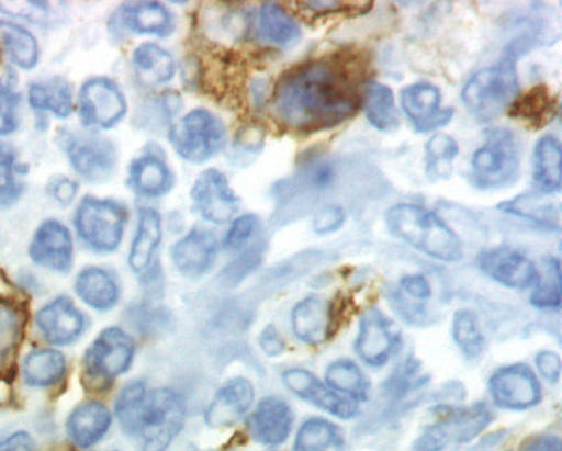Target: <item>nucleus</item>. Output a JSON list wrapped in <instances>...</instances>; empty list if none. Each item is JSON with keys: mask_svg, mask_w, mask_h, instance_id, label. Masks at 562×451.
Masks as SVG:
<instances>
[{"mask_svg": "<svg viewBox=\"0 0 562 451\" xmlns=\"http://www.w3.org/2000/svg\"><path fill=\"white\" fill-rule=\"evenodd\" d=\"M272 105L285 127L314 134L350 121L362 106V93L341 63L311 59L282 75L272 93Z\"/></svg>", "mask_w": 562, "mask_h": 451, "instance_id": "f257e3e1", "label": "nucleus"}, {"mask_svg": "<svg viewBox=\"0 0 562 451\" xmlns=\"http://www.w3.org/2000/svg\"><path fill=\"white\" fill-rule=\"evenodd\" d=\"M385 224L402 243L436 261L454 264L463 259L460 235L426 206L397 203L385 213Z\"/></svg>", "mask_w": 562, "mask_h": 451, "instance_id": "f03ea898", "label": "nucleus"}, {"mask_svg": "<svg viewBox=\"0 0 562 451\" xmlns=\"http://www.w3.org/2000/svg\"><path fill=\"white\" fill-rule=\"evenodd\" d=\"M461 99L479 121L490 122L501 117L519 99L517 59L507 56L493 67L473 75L464 84Z\"/></svg>", "mask_w": 562, "mask_h": 451, "instance_id": "7ed1b4c3", "label": "nucleus"}, {"mask_svg": "<svg viewBox=\"0 0 562 451\" xmlns=\"http://www.w3.org/2000/svg\"><path fill=\"white\" fill-rule=\"evenodd\" d=\"M471 174L482 190H497L517 180L520 143L510 128L488 131L482 146L471 155Z\"/></svg>", "mask_w": 562, "mask_h": 451, "instance_id": "20e7f679", "label": "nucleus"}, {"mask_svg": "<svg viewBox=\"0 0 562 451\" xmlns=\"http://www.w3.org/2000/svg\"><path fill=\"white\" fill-rule=\"evenodd\" d=\"M169 140L179 158L201 165L222 153L227 144V128L218 115L194 109L171 125Z\"/></svg>", "mask_w": 562, "mask_h": 451, "instance_id": "39448f33", "label": "nucleus"}, {"mask_svg": "<svg viewBox=\"0 0 562 451\" xmlns=\"http://www.w3.org/2000/svg\"><path fill=\"white\" fill-rule=\"evenodd\" d=\"M127 218V206L124 203L85 196L75 215V227L88 249L109 253L121 247Z\"/></svg>", "mask_w": 562, "mask_h": 451, "instance_id": "423d86ee", "label": "nucleus"}, {"mask_svg": "<svg viewBox=\"0 0 562 451\" xmlns=\"http://www.w3.org/2000/svg\"><path fill=\"white\" fill-rule=\"evenodd\" d=\"M187 421V404L168 387L147 391L140 416L139 437L143 451H166L181 433Z\"/></svg>", "mask_w": 562, "mask_h": 451, "instance_id": "0eeeda50", "label": "nucleus"}, {"mask_svg": "<svg viewBox=\"0 0 562 451\" xmlns=\"http://www.w3.org/2000/svg\"><path fill=\"white\" fill-rule=\"evenodd\" d=\"M493 421L488 404L476 403L468 407H448L438 421L424 428L414 441L413 451H442L453 443H468L483 433Z\"/></svg>", "mask_w": 562, "mask_h": 451, "instance_id": "6e6552de", "label": "nucleus"}, {"mask_svg": "<svg viewBox=\"0 0 562 451\" xmlns=\"http://www.w3.org/2000/svg\"><path fill=\"white\" fill-rule=\"evenodd\" d=\"M136 359V341L119 327L105 328L83 357L85 377L95 385H109L124 375Z\"/></svg>", "mask_w": 562, "mask_h": 451, "instance_id": "1a4fd4ad", "label": "nucleus"}, {"mask_svg": "<svg viewBox=\"0 0 562 451\" xmlns=\"http://www.w3.org/2000/svg\"><path fill=\"white\" fill-rule=\"evenodd\" d=\"M59 144L71 168L90 183L110 180L117 169V147L106 137L68 131L61 134Z\"/></svg>", "mask_w": 562, "mask_h": 451, "instance_id": "9d476101", "label": "nucleus"}, {"mask_svg": "<svg viewBox=\"0 0 562 451\" xmlns=\"http://www.w3.org/2000/svg\"><path fill=\"white\" fill-rule=\"evenodd\" d=\"M401 330L382 309L370 306L360 316L355 352L369 368L387 365L401 347Z\"/></svg>", "mask_w": 562, "mask_h": 451, "instance_id": "9b49d317", "label": "nucleus"}, {"mask_svg": "<svg viewBox=\"0 0 562 451\" xmlns=\"http://www.w3.org/2000/svg\"><path fill=\"white\" fill-rule=\"evenodd\" d=\"M495 406L508 411H527L542 401V385L526 363H512L493 372L488 381Z\"/></svg>", "mask_w": 562, "mask_h": 451, "instance_id": "f8f14e48", "label": "nucleus"}, {"mask_svg": "<svg viewBox=\"0 0 562 451\" xmlns=\"http://www.w3.org/2000/svg\"><path fill=\"white\" fill-rule=\"evenodd\" d=\"M80 119L90 128L115 127L127 114V100L114 80L105 77L85 81L78 99Z\"/></svg>", "mask_w": 562, "mask_h": 451, "instance_id": "ddd939ff", "label": "nucleus"}, {"mask_svg": "<svg viewBox=\"0 0 562 451\" xmlns=\"http://www.w3.org/2000/svg\"><path fill=\"white\" fill-rule=\"evenodd\" d=\"M190 196L194 212L212 224H227L234 221L240 210V199L220 169L203 171L194 181Z\"/></svg>", "mask_w": 562, "mask_h": 451, "instance_id": "4468645a", "label": "nucleus"}, {"mask_svg": "<svg viewBox=\"0 0 562 451\" xmlns=\"http://www.w3.org/2000/svg\"><path fill=\"white\" fill-rule=\"evenodd\" d=\"M479 266L483 274L510 290H533L542 278L529 257L507 246L483 250Z\"/></svg>", "mask_w": 562, "mask_h": 451, "instance_id": "2eb2a0df", "label": "nucleus"}, {"mask_svg": "<svg viewBox=\"0 0 562 451\" xmlns=\"http://www.w3.org/2000/svg\"><path fill=\"white\" fill-rule=\"evenodd\" d=\"M441 90L429 81H416L401 93V105L416 133H435L453 119V109H442Z\"/></svg>", "mask_w": 562, "mask_h": 451, "instance_id": "dca6fc26", "label": "nucleus"}, {"mask_svg": "<svg viewBox=\"0 0 562 451\" xmlns=\"http://www.w3.org/2000/svg\"><path fill=\"white\" fill-rule=\"evenodd\" d=\"M36 328L52 346H71L87 331L88 319L68 296L49 301L36 313Z\"/></svg>", "mask_w": 562, "mask_h": 451, "instance_id": "f3484780", "label": "nucleus"}, {"mask_svg": "<svg viewBox=\"0 0 562 451\" xmlns=\"http://www.w3.org/2000/svg\"><path fill=\"white\" fill-rule=\"evenodd\" d=\"M282 382L292 394H296L301 399L319 407L335 418L353 419L360 413L355 401L336 393L306 369H288L282 372Z\"/></svg>", "mask_w": 562, "mask_h": 451, "instance_id": "a211bd4d", "label": "nucleus"}, {"mask_svg": "<svg viewBox=\"0 0 562 451\" xmlns=\"http://www.w3.org/2000/svg\"><path fill=\"white\" fill-rule=\"evenodd\" d=\"M31 261L53 272H68L74 266V239L70 230L59 221H46L40 225L30 249Z\"/></svg>", "mask_w": 562, "mask_h": 451, "instance_id": "6ab92c4d", "label": "nucleus"}, {"mask_svg": "<svg viewBox=\"0 0 562 451\" xmlns=\"http://www.w3.org/2000/svg\"><path fill=\"white\" fill-rule=\"evenodd\" d=\"M256 399L252 382L245 377H234L216 391L212 403L206 407L205 422L213 429L231 428L249 415Z\"/></svg>", "mask_w": 562, "mask_h": 451, "instance_id": "aec40b11", "label": "nucleus"}, {"mask_svg": "<svg viewBox=\"0 0 562 451\" xmlns=\"http://www.w3.org/2000/svg\"><path fill=\"white\" fill-rule=\"evenodd\" d=\"M294 425V411L288 401L267 396L247 419V431L257 443L278 447L288 440Z\"/></svg>", "mask_w": 562, "mask_h": 451, "instance_id": "412c9836", "label": "nucleus"}, {"mask_svg": "<svg viewBox=\"0 0 562 451\" xmlns=\"http://www.w3.org/2000/svg\"><path fill=\"white\" fill-rule=\"evenodd\" d=\"M218 257L215 235L205 228H193L172 246L171 261L181 274L190 279L203 278L212 271Z\"/></svg>", "mask_w": 562, "mask_h": 451, "instance_id": "4be33fe9", "label": "nucleus"}, {"mask_svg": "<svg viewBox=\"0 0 562 451\" xmlns=\"http://www.w3.org/2000/svg\"><path fill=\"white\" fill-rule=\"evenodd\" d=\"M114 416L100 401H85L75 407L66 421V433L80 450L97 447L109 433Z\"/></svg>", "mask_w": 562, "mask_h": 451, "instance_id": "5701e85b", "label": "nucleus"}, {"mask_svg": "<svg viewBox=\"0 0 562 451\" xmlns=\"http://www.w3.org/2000/svg\"><path fill=\"white\" fill-rule=\"evenodd\" d=\"M292 331L306 346H322L333 327V306L322 296L301 300L291 315Z\"/></svg>", "mask_w": 562, "mask_h": 451, "instance_id": "b1692460", "label": "nucleus"}, {"mask_svg": "<svg viewBox=\"0 0 562 451\" xmlns=\"http://www.w3.org/2000/svg\"><path fill=\"white\" fill-rule=\"evenodd\" d=\"M128 184L137 195L159 199L168 195L175 187V174L166 159L150 150L132 161L128 168Z\"/></svg>", "mask_w": 562, "mask_h": 451, "instance_id": "393cba45", "label": "nucleus"}, {"mask_svg": "<svg viewBox=\"0 0 562 451\" xmlns=\"http://www.w3.org/2000/svg\"><path fill=\"white\" fill-rule=\"evenodd\" d=\"M75 291L85 305L97 312H109L121 297V286L112 272L90 266L78 272Z\"/></svg>", "mask_w": 562, "mask_h": 451, "instance_id": "a878e982", "label": "nucleus"}, {"mask_svg": "<svg viewBox=\"0 0 562 451\" xmlns=\"http://www.w3.org/2000/svg\"><path fill=\"white\" fill-rule=\"evenodd\" d=\"M532 181L537 193L551 196L561 190L562 150L558 137L542 136L533 147Z\"/></svg>", "mask_w": 562, "mask_h": 451, "instance_id": "bb28decb", "label": "nucleus"}, {"mask_svg": "<svg viewBox=\"0 0 562 451\" xmlns=\"http://www.w3.org/2000/svg\"><path fill=\"white\" fill-rule=\"evenodd\" d=\"M162 240V218L154 208L139 212L136 235L128 252V266L134 272H144L153 264Z\"/></svg>", "mask_w": 562, "mask_h": 451, "instance_id": "cd10ccee", "label": "nucleus"}, {"mask_svg": "<svg viewBox=\"0 0 562 451\" xmlns=\"http://www.w3.org/2000/svg\"><path fill=\"white\" fill-rule=\"evenodd\" d=\"M362 109L369 124L379 133H395L401 125L394 92L387 84L369 81L362 92Z\"/></svg>", "mask_w": 562, "mask_h": 451, "instance_id": "c85d7f7f", "label": "nucleus"}, {"mask_svg": "<svg viewBox=\"0 0 562 451\" xmlns=\"http://www.w3.org/2000/svg\"><path fill=\"white\" fill-rule=\"evenodd\" d=\"M68 371L66 357L59 350L36 349L22 362V377L31 387L48 390L59 384Z\"/></svg>", "mask_w": 562, "mask_h": 451, "instance_id": "c756f323", "label": "nucleus"}, {"mask_svg": "<svg viewBox=\"0 0 562 451\" xmlns=\"http://www.w3.org/2000/svg\"><path fill=\"white\" fill-rule=\"evenodd\" d=\"M125 30L150 36H168L175 30L171 11L159 2H137L122 9Z\"/></svg>", "mask_w": 562, "mask_h": 451, "instance_id": "7c9ffc66", "label": "nucleus"}, {"mask_svg": "<svg viewBox=\"0 0 562 451\" xmlns=\"http://www.w3.org/2000/svg\"><path fill=\"white\" fill-rule=\"evenodd\" d=\"M325 379L326 385H329L333 391L357 404L366 403L372 394V384H370L369 377L353 360L340 359L329 363Z\"/></svg>", "mask_w": 562, "mask_h": 451, "instance_id": "2f4dec72", "label": "nucleus"}, {"mask_svg": "<svg viewBox=\"0 0 562 451\" xmlns=\"http://www.w3.org/2000/svg\"><path fill=\"white\" fill-rule=\"evenodd\" d=\"M132 65L137 77L147 84H165L176 75V63L168 49L156 43L137 46L132 55Z\"/></svg>", "mask_w": 562, "mask_h": 451, "instance_id": "473e14b6", "label": "nucleus"}, {"mask_svg": "<svg viewBox=\"0 0 562 451\" xmlns=\"http://www.w3.org/2000/svg\"><path fill=\"white\" fill-rule=\"evenodd\" d=\"M30 103L36 112H49L59 119H66L74 112V90L61 78L36 81L30 87Z\"/></svg>", "mask_w": 562, "mask_h": 451, "instance_id": "72a5a7b5", "label": "nucleus"}, {"mask_svg": "<svg viewBox=\"0 0 562 451\" xmlns=\"http://www.w3.org/2000/svg\"><path fill=\"white\" fill-rule=\"evenodd\" d=\"M0 49L22 70H33L40 61L36 37L18 24L0 21Z\"/></svg>", "mask_w": 562, "mask_h": 451, "instance_id": "f704fd0d", "label": "nucleus"}, {"mask_svg": "<svg viewBox=\"0 0 562 451\" xmlns=\"http://www.w3.org/2000/svg\"><path fill=\"white\" fill-rule=\"evenodd\" d=\"M344 448V429L323 418L303 422L294 441V451H341Z\"/></svg>", "mask_w": 562, "mask_h": 451, "instance_id": "c9c22d12", "label": "nucleus"}, {"mask_svg": "<svg viewBox=\"0 0 562 451\" xmlns=\"http://www.w3.org/2000/svg\"><path fill=\"white\" fill-rule=\"evenodd\" d=\"M259 31L263 40L276 46H291L301 37V27L281 4L260 5Z\"/></svg>", "mask_w": 562, "mask_h": 451, "instance_id": "e433bc0d", "label": "nucleus"}, {"mask_svg": "<svg viewBox=\"0 0 562 451\" xmlns=\"http://www.w3.org/2000/svg\"><path fill=\"white\" fill-rule=\"evenodd\" d=\"M147 387L143 381H132L122 387L115 399V416L125 433L139 435L140 416L146 403Z\"/></svg>", "mask_w": 562, "mask_h": 451, "instance_id": "4c0bfd02", "label": "nucleus"}, {"mask_svg": "<svg viewBox=\"0 0 562 451\" xmlns=\"http://www.w3.org/2000/svg\"><path fill=\"white\" fill-rule=\"evenodd\" d=\"M451 335H453L458 349L468 360L482 357L483 350H485V337H483L482 327H480L475 313L470 309H458L453 316Z\"/></svg>", "mask_w": 562, "mask_h": 451, "instance_id": "58836bf2", "label": "nucleus"}, {"mask_svg": "<svg viewBox=\"0 0 562 451\" xmlns=\"http://www.w3.org/2000/svg\"><path fill=\"white\" fill-rule=\"evenodd\" d=\"M460 155V146L448 134H435L426 143L424 162L431 178H448L453 171L454 159Z\"/></svg>", "mask_w": 562, "mask_h": 451, "instance_id": "ea45409f", "label": "nucleus"}, {"mask_svg": "<svg viewBox=\"0 0 562 451\" xmlns=\"http://www.w3.org/2000/svg\"><path fill=\"white\" fill-rule=\"evenodd\" d=\"M542 199L544 196L539 193H530V195L519 196L512 202H505V205H501V210L533 222V224L542 225V227L558 228V213H555L554 206L546 205Z\"/></svg>", "mask_w": 562, "mask_h": 451, "instance_id": "a19ab883", "label": "nucleus"}, {"mask_svg": "<svg viewBox=\"0 0 562 451\" xmlns=\"http://www.w3.org/2000/svg\"><path fill=\"white\" fill-rule=\"evenodd\" d=\"M22 193V173L18 155L8 144L0 143V208L18 202Z\"/></svg>", "mask_w": 562, "mask_h": 451, "instance_id": "79ce46f5", "label": "nucleus"}, {"mask_svg": "<svg viewBox=\"0 0 562 451\" xmlns=\"http://www.w3.org/2000/svg\"><path fill=\"white\" fill-rule=\"evenodd\" d=\"M21 337V312L11 301L0 300V369L14 356Z\"/></svg>", "mask_w": 562, "mask_h": 451, "instance_id": "37998d69", "label": "nucleus"}, {"mask_svg": "<svg viewBox=\"0 0 562 451\" xmlns=\"http://www.w3.org/2000/svg\"><path fill=\"white\" fill-rule=\"evenodd\" d=\"M530 305L552 312L561 308V264L558 259H548V279L541 278L533 287Z\"/></svg>", "mask_w": 562, "mask_h": 451, "instance_id": "c03bdc74", "label": "nucleus"}, {"mask_svg": "<svg viewBox=\"0 0 562 451\" xmlns=\"http://www.w3.org/2000/svg\"><path fill=\"white\" fill-rule=\"evenodd\" d=\"M257 227H259V218L252 215V213L234 218L227 235H225L223 246L228 250L241 249L245 244L249 243L250 237L256 234Z\"/></svg>", "mask_w": 562, "mask_h": 451, "instance_id": "a18cd8bd", "label": "nucleus"}, {"mask_svg": "<svg viewBox=\"0 0 562 451\" xmlns=\"http://www.w3.org/2000/svg\"><path fill=\"white\" fill-rule=\"evenodd\" d=\"M0 12L11 15V18L40 23L48 15L49 8L44 2H0Z\"/></svg>", "mask_w": 562, "mask_h": 451, "instance_id": "49530a36", "label": "nucleus"}, {"mask_svg": "<svg viewBox=\"0 0 562 451\" xmlns=\"http://www.w3.org/2000/svg\"><path fill=\"white\" fill-rule=\"evenodd\" d=\"M344 208L336 205H328L319 210L314 215L313 230L318 235L333 234V232L340 230L345 224Z\"/></svg>", "mask_w": 562, "mask_h": 451, "instance_id": "de8ad7c7", "label": "nucleus"}, {"mask_svg": "<svg viewBox=\"0 0 562 451\" xmlns=\"http://www.w3.org/2000/svg\"><path fill=\"white\" fill-rule=\"evenodd\" d=\"M19 99L11 92H0V136H9L19 127Z\"/></svg>", "mask_w": 562, "mask_h": 451, "instance_id": "09e8293b", "label": "nucleus"}, {"mask_svg": "<svg viewBox=\"0 0 562 451\" xmlns=\"http://www.w3.org/2000/svg\"><path fill=\"white\" fill-rule=\"evenodd\" d=\"M514 109H519L520 114L527 119H542L546 121V112L551 111L549 109V100L546 97L544 90H533V92L527 93V97L520 99L519 102H515Z\"/></svg>", "mask_w": 562, "mask_h": 451, "instance_id": "8fccbe9b", "label": "nucleus"}, {"mask_svg": "<svg viewBox=\"0 0 562 451\" xmlns=\"http://www.w3.org/2000/svg\"><path fill=\"white\" fill-rule=\"evenodd\" d=\"M401 287L407 296L416 301H427L432 296L431 283L420 274H407L402 278Z\"/></svg>", "mask_w": 562, "mask_h": 451, "instance_id": "3c124183", "label": "nucleus"}, {"mask_svg": "<svg viewBox=\"0 0 562 451\" xmlns=\"http://www.w3.org/2000/svg\"><path fill=\"white\" fill-rule=\"evenodd\" d=\"M536 365L537 369H539V374H541L546 381L552 382V384H555L559 377H561V359H559L558 353L544 350V352L536 357Z\"/></svg>", "mask_w": 562, "mask_h": 451, "instance_id": "603ef678", "label": "nucleus"}, {"mask_svg": "<svg viewBox=\"0 0 562 451\" xmlns=\"http://www.w3.org/2000/svg\"><path fill=\"white\" fill-rule=\"evenodd\" d=\"M259 346L269 357H279L285 352V341L274 325H267L259 337Z\"/></svg>", "mask_w": 562, "mask_h": 451, "instance_id": "864d4df0", "label": "nucleus"}, {"mask_svg": "<svg viewBox=\"0 0 562 451\" xmlns=\"http://www.w3.org/2000/svg\"><path fill=\"white\" fill-rule=\"evenodd\" d=\"M49 193H52L56 202L61 203V205H68L77 196L78 184L70 180V178H56L49 184Z\"/></svg>", "mask_w": 562, "mask_h": 451, "instance_id": "5fc2aeb1", "label": "nucleus"}, {"mask_svg": "<svg viewBox=\"0 0 562 451\" xmlns=\"http://www.w3.org/2000/svg\"><path fill=\"white\" fill-rule=\"evenodd\" d=\"M0 451H37V443L26 431H18L0 441Z\"/></svg>", "mask_w": 562, "mask_h": 451, "instance_id": "6e6d98bb", "label": "nucleus"}, {"mask_svg": "<svg viewBox=\"0 0 562 451\" xmlns=\"http://www.w3.org/2000/svg\"><path fill=\"white\" fill-rule=\"evenodd\" d=\"M520 451H562L561 440L558 437H552V435L530 438L524 443Z\"/></svg>", "mask_w": 562, "mask_h": 451, "instance_id": "4d7b16f0", "label": "nucleus"}]
</instances>
